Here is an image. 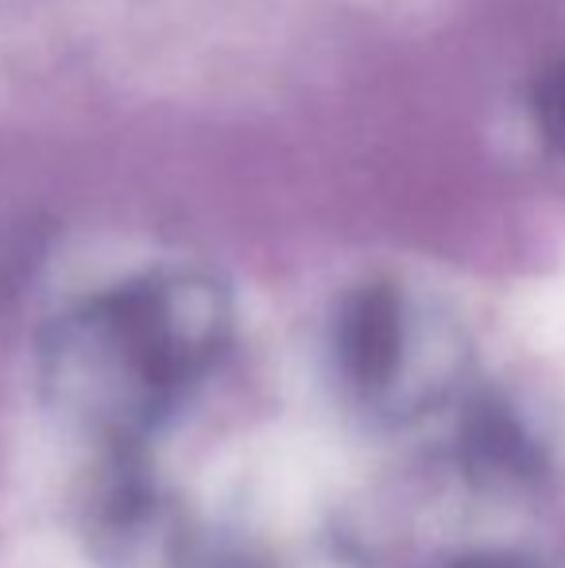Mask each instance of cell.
<instances>
[{
  "mask_svg": "<svg viewBox=\"0 0 565 568\" xmlns=\"http://www.w3.org/2000/svg\"><path fill=\"white\" fill-rule=\"evenodd\" d=\"M465 464L484 484H538L546 456L507 406L481 403L465 422Z\"/></svg>",
  "mask_w": 565,
  "mask_h": 568,
  "instance_id": "obj_1",
  "label": "cell"
},
{
  "mask_svg": "<svg viewBox=\"0 0 565 568\" xmlns=\"http://www.w3.org/2000/svg\"><path fill=\"white\" fill-rule=\"evenodd\" d=\"M341 359L361 387H380L400 364V306L387 291H369L345 310Z\"/></svg>",
  "mask_w": 565,
  "mask_h": 568,
  "instance_id": "obj_2",
  "label": "cell"
},
{
  "mask_svg": "<svg viewBox=\"0 0 565 568\" xmlns=\"http://www.w3.org/2000/svg\"><path fill=\"white\" fill-rule=\"evenodd\" d=\"M450 568H523V565L507 561V557H465V561H457Z\"/></svg>",
  "mask_w": 565,
  "mask_h": 568,
  "instance_id": "obj_3",
  "label": "cell"
}]
</instances>
